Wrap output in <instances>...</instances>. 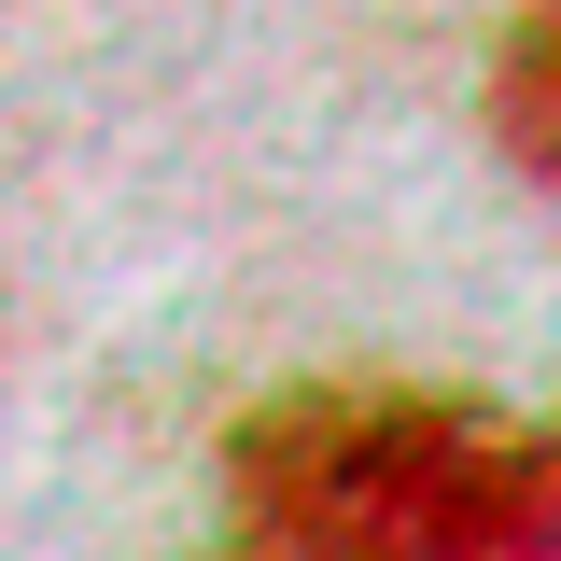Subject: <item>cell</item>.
<instances>
[{"mask_svg": "<svg viewBox=\"0 0 561 561\" xmlns=\"http://www.w3.org/2000/svg\"><path fill=\"white\" fill-rule=\"evenodd\" d=\"M225 478L267 561H561L548 435L449 393H295L239 421Z\"/></svg>", "mask_w": 561, "mask_h": 561, "instance_id": "obj_1", "label": "cell"}, {"mask_svg": "<svg viewBox=\"0 0 561 561\" xmlns=\"http://www.w3.org/2000/svg\"><path fill=\"white\" fill-rule=\"evenodd\" d=\"M505 154L548 183V28H519V43H505Z\"/></svg>", "mask_w": 561, "mask_h": 561, "instance_id": "obj_2", "label": "cell"}]
</instances>
